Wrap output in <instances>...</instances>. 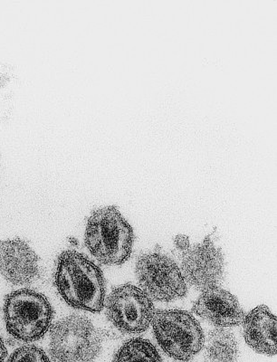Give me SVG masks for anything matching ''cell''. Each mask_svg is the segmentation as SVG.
<instances>
[{"instance_id":"cell-1","label":"cell","mask_w":277,"mask_h":362,"mask_svg":"<svg viewBox=\"0 0 277 362\" xmlns=\"http://www.w3.org/2000/svg\"><path fill=\"white\" fill-rule=\"evenodd\" d=\"M54 280L58 292L69 305L93 313L104 308V274L85 255L64 252L58 258Z\"/></svg>"},{"instance_id":"cell-2","label":"cell","mask_w":277,"mask_h":362,"mask_svg":"<svg viewBox=\"0 0 277 362\" xmlns=\"http://www.w3.org/2000/svg\"><path fill=\"white\" fill-rule=\"evenodd\" d=\"M134 231L115 206L100 209L88 219L86 245L90 253L104 264H122L130 257Z\"/></svg>"},{"instance_id":"cell-3","label":"cell","mask_w":277,"mask_h":362,"mask_svg":"<svg viewBox=\"0 0 277 362\" xmlns=\"http://www.w3.org/2000/svg\"><path fill=\"white\" fill-rule=\"evenodd\" d=\"M102 335L85 316L70 315L51 328L49 351L54 362H93Z\"/></svg>"},{"instance_id":"cell-4","label":"cell","mask_w":277,"mask_h":362,"mask_svg":"<svg viewBox=\"0 0 277 362\" xmlns=\"http://www.w3.org/2000/svg\"><path fill=\"white\" fill-rule=\"evenodd\" d=\"M5 321L9 334L19 341H37L47 334L53 320V309L46 296L22 289L6 297Z\"/></svg>"},{"instance_id":"cell-5","label":"cell","mask_w":277,"mask_h":362,"mask_svg":"<svg viewBox=\"0 0 277 362\" xmlns=\"http://www.w3.org/2000/svg\"><path fill=\"white\" fill-rule=\"evenodd\" d=\"M151 322L158 344L175 360H191L204 345L201 325L188 312L158 311Z\"/></svg>"},{"instance_id":"cell-6","label":"cell","mask_w":277,"mask_h":362,"mask_svg":"<svg viewBox=\"0 0 277 362\" xmlns=\"http://www.w3.org/2000/svg\"><path fill=\"white\" fill-rule=\"evenodd\" d=\"M136 276L141 288L150 298L172 302L186 296L187 286L182 271L165 255H141L136 264Z\"/></svg>"},{"instance_id":"cell-7","label":"cell","mask_w":277,"mask_h":362,"mask_svg":"<svg viewBox=\"0 0 277 362\" xmlns=\"http://www.w3.org/2000/svg\"><path fill=\"white\" fill-rule=\"evenodd\" d=\"M109 321L125 334H141L153 322V300L138 287L124 284L115 288L106 300Z\"/></svg>"},{"instance_id":"cell-8","label":"cell","mask_w":277,"mask_h":362,"mask_svg":"<svg viewBox=\"0 0 277 362\" xmlns=\"http://www.w3.org/2000/svg\"><path fill=\"white\" fill-rule=\"evenodd\" d=\"M224 267L223 255L209 237L189 247L182 255L183 277L202 292L218 287L223 279Z\"/></svg>"},{"instance_id":"cell-9","label":"cell","mask_w":277,"mask_h":362,"mask_svg":"<svg viewBox=\"0 0 277 362\" xmlns=\"http://www.w3.org/2000/svg\"><path fill=\"white\" fill-rule=\"evenodd\" d=\"M0 274L16 286L33 283L40 276L37 254L22 239L0 242Z\"/></svg>"},{"instance_id":"cell-10","label":"cell","mask_w":277,"mask_h":362,"mask_svg":"<svg viewBox=\"0 0 277 362\" xmlns=\"http://www.w3.org/2000/svg\"><path fill=\"white\" fill-rule=\"evenodd\" d=\"M193 312L218 327L240 325L246 317L236 297L218 287L205 291L193 306Z\"/></svg>"},{"instance_id":"cell-11","label":"cell","mask_w":277,"mask_h":362,"mask_svg":"<svg viewBox=\"0 0 277 362\" xmlns=\"http://www.w3.org/2000/svg\"><path fill=\"white\" fill-rule=\"evenodd\" d=\"M244 337L254 351L276 355V317L266 306H259L244 319Z\"/></svg>"},{"instance_id":"cell-12","label":"cell","mask_w":277,"mask_h":362,"mask_svg":"<svg viewBox=\"0 0 277 362\" xmlns=\"http://www.w3.org/2000/svg\"><path fill=\"white\" fill-rule=\"evenodd\" d=\"M237 342L235 335L225 329L209 332L205 344V362H237Z\"/></svg>"},{"instance_id":"cell-13","label":"cell","mask_w":277,"mask_h":362,"mask_svg":"<svg viewBox=\"0 0 277 362\" xmlns=\"http://www.w3.org/2000/svg\"><path fill=\"white\" fill-rule=\"evenodd\" d=\"M114 362H163L159 352L147 339H129L116 352Z\"/></svg>"},{"instance_id":"cell-14","label":"cell","mask_w":277,"mask_h":362,"mask_svg":"<svg viewBox=\"0 0 277 362\" xmlns=\"http://www.w3.org/2000/svg\"><path fill=\"white\" fill-rule=\"evenodd\" d=\"M8 362H51L44 351L35 346H24L9 358Z\"/></svg>"},{"instance_id":"cell-15","label":"cell","mask_w":277,"mask_h":362,"mask_svg":"<svg viewBox=\"0 0 277 362\" xmlns=\"http://www.w3.org/2000/svg\"><path fill=\"white\" fill-rule=\"evenodd\" d=\"M174 242H175L177 248L180 249V250L185 251L189 247V238L186 237V235H178Z\"/></svg>"},{"instance_id":"cell-16","label":"cell","mask_w":277,"mask_h":362,"mask_svg":"<svg viewBox=\"0 0 277 362\" xmlns=\"http://www.w3.org/2000/svg\"><path fill=\"white\" fill-rule=\"evenodd\" d=\"M6 356V349L4 345V342H3L1 336H0V362L4 361Z\"/></svg>"}]
</instances>
